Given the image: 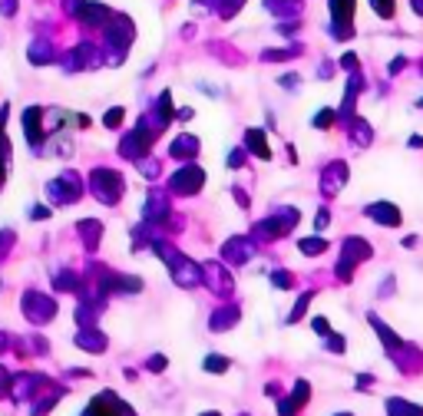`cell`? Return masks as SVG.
<instances>
[{
	"label": "cell",
	"instance_id": "6da1fadb",
	"mask_svg": "<svg viewBox=\"0 0 423 416\" xmlns=\"http://www.w3.org/2000/svg\"><path fill=\"white\" fill-rule=\"evenodd\" d=\"M350 7L354 0H331V10H334V23L341 27V40L348 37V23H350Z\"/></svg>",
	"mask_w": 423,
	"mask_h": 416
},
{
	"label": "cell",
	"instance_id": "7a4b0ae2",
	"mask_svg": "<svg viewBox=\"0 0 423 416\" xmlns=\"http://www.w3.org/2000/svg\"><path fill=\"white\" fill-rule=\"evenodd\" d=\"M374 7H377L380 17H391L393 14V0H374Z\"/></svg>",
	"mask_w": 423,
	"mask_h": 416
}]
</instances>
